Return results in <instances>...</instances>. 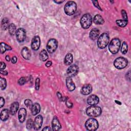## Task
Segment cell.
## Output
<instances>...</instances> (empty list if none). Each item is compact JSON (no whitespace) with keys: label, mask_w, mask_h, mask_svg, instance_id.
Returning a JSON list of instances; mask_svg holds the SVG:
<instances>
[{"label":"cell","mask_w":131,"mask_h":131,"mask_svg":"<svg viewBox=\"0 0 131 131\" xmlns=\"http://www.w3.org/2000/svg\"><path fill=\"white\" fill-rule=\"evenodd\" d=\"M78 72V67L76 64L70 66L67 69V73L69 77H74L77 75Z\"/></svg>","instance_id":"30bf717a"},{"label":"cell","mask_w":131,"mask_h":131,"mask_svg":"<svg viewBox=\"0 0 131 131\" xmlns=\"http://www.w3.org/2000/svg\"><path fill=\"white\" fill-rule=\"evenodd\" d=\"M27 112L25 108H21L18 111V120L20 123L24 122L26 117Z\"/></svg>","instance_id":"e0dca14e"},{"label":"cell","mask_w":131,"mask_h":131,"mask_svg":"<svg viewBox=\"0 0 131 131\" xmlns=\"http://www.w3.org/2000/svg\"><path fill=\"white\" fill-rule=\"evenodd\" d=\"M102 112L101 108L98 106L92 105L88 107L86 110V114L90 117H96L99 116Z\"/></svg>","instance_id":"277c9868"},{"label":"cell","mask_w":131,"mask_h":131,"mask_svg":"<svg viewBox=\"0 0 131 131\" xmlns=\"http://www.w3.org/2000/svg\"><path fill=\"white\" fill-rule=\"evenodd\" d=\"M66 105L68 106V107H69V108H72V107L73 103H72V102H71V100L67 99V100L66 101Z\"/></svg>","instance_id":"8d00e7d4"},{"label":"cell","mask_w":131,"mask_h":131,"mask_svg":"<svg viewBox=\"0 0 131 131\" xmlns=\"http://www.w3.org/2000/svg\"><path fill=\"white\" fill-rule=\"evenodd\" d=\"M52 65V61H48L46 62V66L47 67H49Z\"/></svg>","instance_id":"7bdbcfd3"},{"label":"cell","mask_w":131,"mask_h":131,"mask_svg":"<svg viewBox=\"0 0 131 131\" xmlns=\"http://www.w3.org/2000/svg\"><path fill=\"white\" fill-rule=\"evenodd\" d=\"M21 55L25 59H29L31 57V52L30 50L26 47H24L21 51Z\"/></svg>","instance_id":"ac0fdd59"},{"label":"cell","mask_w":131,"mask_h":131,"mask_svg":"<svg viewBox=\"0 0 131 131\" xmlns=\"http://www.w3.org/2000/svg\"><path fill=\"white\" fill-rule=\"evenodd\" d=\"M19 107V104L17 102H14L11 105L10 108V113L11 115H15L18 111Z\"/></svg>","instance_id":"44dd1931"},{"label":"cell","mask_w":131,"mask_h":131,"mask_svg":"<svg viewBox=\"0 0 131 131\" xmlns=\"http://www.w3.org/2000/svg\"><path fill=\"white\" fill-rule=\"evenodd\" d=\"M128 50V46L126 42L124 41L122 43V45L121 46V52L122 54H125L127 53Z\"/></svg>","instance_id":"f546056e"},{"label":"cell","mask_w":131,"mask_h":131,"mask_svg":"<svg viewBox=\"0 0 131 131\" xmlns=\"http://www.w3.org/2000/svg\"><path fill=\"white\" fill-rule=\"evenodd\" d=\"M76 10L77 5L74 1H69L64 6V10L68 15H72L75 13Z\"/></svg>","instance_id":"6da1fadb"},{"label":"cell","mask_w":131,"mask_h":131,"mask_svg":"<svg viewBox=\"0 0 131 131\" xmlns=\"http://www.w3.org/2000/svg\"><path fill=\"white\" fill-rule=\"evenodd\" d=\"M66 85L70 91H73L75 89V83L72 78L69 76L66 79Z\"/></svg>","instance_id":"2e32d148"},{"label":"cell","mask_w":131,"mask_h":131,"mask_svg":"<svg viewBox=\"0 0 131 131\" xmlns=\"http://www.w3.org/2000/svg\"><path fill=\"white\" fill-rule=\"evenodd\" d=\"M114 66L118 69H122L127 65V60L123 57L117 58L114 62Z\"/></svg>","instance_id":"52a82bcc"},{"label":"cell","mask_w":131,"mask_h":131,"mask_svg":"<svg viewBox=\"0 0 131 131\" xmlns=\"http://www.w3.org/2000/svg\"><path fill=\"white\" fill-rule=\"evenodd\" d=\"M2 27L3 30H6L9 28V27L10 26L9 24V21L8 19L7 18H3L2 21Z\"/></svg>","instance_id":"83f0119b"},{"label":"cell","mask_w":131,"mask_h":131,"mask_svg":"<svg viewBox=\"0 0 131 131\" xmlns=\"http://www.w3.org/2000/svg\"><path fill=\"white\" fill-rule=\"evenodd\" d=\"M24 102H25V105H26L28 108H30V109L31 110V107H32V105H33L32 101L31 100L27 99H26V100H25Z\"/></svg>","instance_id":"d6a6232c"},{"label":"cell","mask_w":131,"mask_h":131,"mask_svg":"<svg viewBox=\"0 0 131 131\" xmlns=\"http://www.w3.org/2000/svg\"><path fill=\"white\" fill-rule=\"evenodd\" d=\"M63 2H64V1H54V2H55L57 4H60V3H63Z\"/></svg>","instance_id":"7dc6e473"},{"label":"cell","mask_w":131,"mask_h":131,"mask_svg":"<svg viewBox=\"0 0 131 131\" xmlns=\"http://www.w3.org/2000/svg\"><path fill=\"white\" fill-rule=\"evenodd\" d=\"M121 14L122 16V17L123 18V20H127V14L124 10H121Z\"/></svg>","instance_id":"d590c367"},{"label":"cell","mask_w":131,"mask_h":131,"mask_svg":"<svg viewBox=\"0 0 131 131\" xmlns=\"http://www.w3.org/2000/svg\"><path fill=\"white\" fill-rule=\"evenodd\" d=\"M92 23V17L90 14H84L80 19L81 26L84 29L89 28L91 26Z\"/></svg>","instance_id":"5b68a950"},{"label":"cell","mask_w":131,"mask_h":131,"mask_svg":"<svg viewBox=\"0 0 131 131\" xmlns=\"http://www.w3.org/2000/svg\"><path fill=\"white\" fill-rule=\"evenodd\" d=\"M11 62L12 63H15L17 62V57L16 56H13L11 59Z\"/></svg>","instance_id":"60d3db41"},{"label":"cell","mask_w":131,"mask_h":131,"mask_svg":"<svg viewBox=\"0 0 131 131\" xmlns=\"http://www.w3.org/2000/svg\"><path fill=\"white\" fill-rule=\"evenodd\" d=\"M15 35L16 39L18 42H23L26 37V30L23 28H19L17 30Z\"/></svg>","instance_id":"9c48e42d"},{"label":"cell","mask_w":131,"mask_h":131,"mask_svg":"<svg viewBox=\"0 0 131 131\" xmlns=\"http://www.w3.org/2000/svg\"><path fill=\"white\" fill-rule=\"evenodd\" d=\"M86 101L88 104L90 105H95L98 103L99 99L97 96L91 95L88 98Z\"/></svg>","instance_id":"4fadbf2b"},{"label":"cell","mask_w":131,"mask_h":131,"mask_svg":"<svg viewBox=\"0 0 131 131\" xmlns=\"http://www.w3.org/2000/svg\"><path fill=\"white\" fill-rule=\"evenodd\" d=\"M52 130H59L61 128V125L58 119V118L56 116L53 117L52 121Z\"/></svg>","instance_id":"5bb4252c"},{"label":"cell","mask_w":131,"mask_h":131,"mask_svg":"<svg viewBox=\"0 0 131 131\" xmlns=\"http://www.w3.org/2000/svg\"><path fill=\"white\" fill-rule=\"evenodd\" d=\"M40 79L39 78H37L35 80V89L36 90L38 91L39 89V86H40Z\"/></svg>","instance_id":"e575fe53"},{"label":"cell","mask_w":131,"mask_h":131,"mask_svg":"<svg viewBox=\"0 0 131 131\" xmlns=\"http://www.w3.org/2000/svg\"><path fill=\"white\" fill-rule=\"evenodd\" d=\"M86 128L90 131L96 130L99 126V124L97 120L93 118L88 119L85 123Z\"/></svg>","instance_id":"8992f818"},{"label":"cell","mask_w":131,"mask_h":131,"mask_svg":"<svg viewBox=\"0 0 131 131\" xmlns=\"http://www.w3.org/2000/svg\"><path fill=\"white\" fill-rule=\"evenodd\" d=\"M99 30L97 28H93L91 30L90 32V38L93 40H96L99 36Z\"/></svg>","instance_id":"d6986e66"},{"label":"cell","mask_w":131,"mask_h":131,"mask_svg":"<svg viewBox=\"0 0 131 131\" xmlns=\"http://www.w3.org/2000/svg\"><path fill=\"white\" fill-rule=\"evenodd\" d=\"M92 2L93 3L94 5V6H95L97 8L99 9V10H102V9H101L100 7L99 6V4H98V1H92Z\"/></svg>","instance_id":"74e56055"},{"label":"cell","mask_w":131,"mask_h":131,"mask_svg":"<svg viewBox=\"0 0 131 131\" xmlns=\"http://www.w3.org/2000/svg\"><path fill=\"white\" fill-rule=\"evenodd\" d=\"M115 102H116V103H118V104H121V103H120V101H118L115 100Z\"/></svg>","instance_id":"c3c4849f"},{"label":"cell","mask_w":131,"mask_h":131,"mask_svg":"<svg viewBox=\"0 0 131 131\" xmlns=\"http://www.w3.org/2000/svg\"><path fill=\"white\" fill-rule=\"evenodd\" d=\"M73 60V56L72 54L71 53H68L64 58V64L67 66H69L70 65Z\"/></svg>","instance_id":"603a6c76"},{"label":"cell","mask_w":131,"mask_h":131,"mask_svg":"<svg viewBox=\"0 0 131 131\" xmlns=\"http://www.w3.org/2000/svg\"><path fill=\"white\" fill-rule=\"evenodd\" d=\"M57 97L58 98V99L60 100V101H62V97L61 96V94L59 93V92H57Z\"/></svg>","instance_id":"b9f144b4"},{"label":"cell","mask_w":131,"mask_h":131,"mask_svg":"<svg viewBox=\"0 0 131 131\" xmlns=\"http://www.w3.org/2000/svg\"><path fill=\"white\" fill-rule=\"evenodd\" d=\"M31 111V113L33 115H36L38 114L40 111V106L39 104L38 103H35L33 104Z\"/></svg>","instance_id":"ffe728a7"},{"label":"cell","mask_w":131,"mask_h":131,"mask_svg":"<svg viewBox=\"0 0 131 131\" xmlns=\"http://www.w3.org/2000/svg\"><path fill=\"white\" fill-rule=\"evenodd\" d=\"M42 121L43 119L41 115H38L35 117L33 126L35 130H38L40 128L42 124Z\"/></svg>","instance_id":"7c38bea8"},{"label":"cell","mask_w":131,"mask_h":131,"mask_svg":"<svg viewBox=\"0 0 131 131\" xmlns=\"http://www.w3.org/2000/svg\"><path fill=\"white\" fill-rule=\"evenodd\" d=\"M40 39L38 36H35L31 42V48L34 50L37 51L40 47Z\"/></svg>","instance_id":"8fae6325"},{"label":"cell","mask_w":131,"mask_h":131,"mask_svg":"<svg viewBox=\"0 0 131 131\" xmlns=\"http://www.w3.org/2000/svg\"><path fill=\"white\" fill-rule=\"evenodd\" d=\"M5 58H6V60L7 61H9L10 60V56H9V55L6 56Z\"/></svg>","instance_id":"bcb514c9"},{"label":"cell","mask_w":131,"mask_h":131,"mask_svg":"<svg viewBox=\"0 0 131 131\" xmlns=\"http://www.w3.org/2000/svg\"><path fill=\"white\" fill-rule=\"evenodd\" d=\"M34 126V122L31 119H29L27 120L26 123L27 128L28 129H31Z\"/></svg>","instance_id":"4dcf8cb0"},{"label":"cell","mask_w":131,"mask_h":131,"mask_svg":"<svg viewBox=\"0 0 131 131\" xmlns=\"http://www.w3.org/2000/svg\"><path fill=\"white\" fill-rule=\"evenodd\" d=\"M120 47V40L117 38H114L111 40L109 45L108 49L112 54H116L119 50Z\"/></svg>","instance_id":"7a4b0ae2"},{"label":"cell","mask_w":131,"mask_h":131,"mask_svg":"<svg viewBox=\"0 0 131 131\" xmlns=\"http://www.w3.org/2000/svg\"><path fill=\"white\" fill-rule=\"evenodd\" d=\"M94 22L96 25H100L104 24V20L100 15L97 14L94 17Z\"/></svg>","instance_id":"7402d4cb"},{"label":"cell","mask_w":131,"mask_h":131,"mask_svg":"<svg viewBox=\"0 0 131 131\" xmlns=\"http://www.w3.org/2000/svg\"><path fill=\"white\" fill-rule=\"evenodd\" d=\"M117 25L121 27H125L127 23H128V21L127 20H123V19H118L116 20V21Z\"/></svg>","instance_id":"f1b7e54d"},{"label":"cell","mask_w":131,"mask_h":131,"mask_svg":"<svg viewBox=\"0 0 131 131\" xmlns=\"http://www.w3.org/2000/svg\"><path fill=\"white\" fill-rule=\"evenodd\" d=\"M110 40V37L107 33H102L98 38L97 41L98 47L100 49L105 48L107 45Z\"/></svg>","instance_id":"3957f363"},{"label":"cell","mask_w":131,"mask_h":131,"mask_svg":"<svg viewBox=\"0 0 131 131\" xmlns=\"http://www.w3.org/2000/svg\"><path fill=\"white\" fill-rule=\"evenodd\" d=\"M26 82V79L25 77H21L20 78H19L18 80V83L20 85H24Z\"/></svg>","instance_id":"836d02e7"},{"label":"cell","mask_w":131,"mask_h":131,"mask_svg":"<svg viewBox=\"0 0 131 131\" xmlns=\"http://www.w3.org/2000/svg\"><path fill=\"white\" fill-rule=\"evenodd\" d=\"M0 49L1 53L3 54L7 50H11L12 48L10 46L4 42H1L0 44Z\"/></svg>","instance_id":"d4e9b609"},{"label":"cell","mask_w":131,"mask_h":131,"mask_svg":"<svg viewBox=\"0 0 131 131\" xmlns=\"http://www.w3.org/2000/svg\"><path fill=\"white\" fill-rule=\"evenodd\" d=\"M6 64L5 62H1V66H0V68H1V70H4L6 68Z\"/></svg>","instance_id":"f35d334b"},{"label":"cell","mask_w":131,"mask_h":131,"mask_svg":"<svg viewBox=\"0 0 131 131\" xmlns=\"http://www.w3.org/2000/svg\"><path fill=\"white\" fill-rule=\"evenodd\" d=\"M9 116V111L7 109H4L1 113V119L2 121L7 120Z\"/></svg>","instance_id":"cb8c5ba5"},{"label":"cell","mask_w":131,"mask_h":131,"mask_svg":"<svg viewBox=\"0 0 131 131\" xmlns=\"http://www.w3.org/2000/svg\"><path fill=\"white\" fill-rule=\"evenodd\" d=\"M58 47V42L56 39L52 38L50 39L47 45V50L49 53H53L54 52Z\"/></svg>","instance_id":"ba28073f"},{"label":"cell","mask_w":131,"mask_h":131,"mask_svg":"<svg viewBox=\"0 0 131 131\" xmlns=\"http://www.w3.org/2000/svg\"><path fill=\"white\" fill-rule=\"evenodd\" d=\"M9 32L10 35H14V34H16V27L15 25L14 24H10V26L8 28Z\"/></svg>","instance_id":"4316f807"},{"label":"cell","mask_w":131,"mask_h":131,"mask_svg":"<svg viewBox=\"0 0 131 131\" xmlns=\"http://www.w3.org/2000/svg\"><path fill=\"white\" fill-rule=\"evenodd\" d=\"M6 85H7L6 80L3 77H1V90H4L6 88Z\"/></svg>","instance_id":"1f68e13d"},{"label":"cell","mask_w":131,"mask_h":131,"mask_svg":"<svg viewBox=\"0 0 131 131\" xmlns=\"http://www.w3.org/2000/svg\"><path fill=\"white\" fill-rule=\"evenodd\" d=\"M39 59L42 61H45L48 59V55L47 51L45 49L42 50L40 52V53L39 55Z\"/></svg>","instance_id":"484cf974"},{"label":"cell","mask_w":131,"mask_h":131,"mask_svg":"<svg viewBox=\"0 0 131 131\" xmlns=\"http://www.w3.org/2000/svg\"><path fill=\"white\" fill-rule=\"evenodd\" d=\"M52 129L49 126H46L42 129V130H51Z\"/></svg>","instance_id":"f6af8a7d"},{"label":"cell","mask_w":131,"mask_h":131,"mask_svg":"<svg viewBox=\"0 0 131 131\" xmlns=\"http://www.w3.org/2000/svg\"><path fill=\"white\" fill-rule=\"evenodd\" d=\"M1 73L2 74L4 75H7L8 74V72L6 71H5V70H1Z\"/></svg>","instance_id":"ee69618b"},{"label":"cell","mask_w":131,"mask_h":131,"mask_svg":"<svg viewBox=\"0 0 131 131\" xmlns=\"http://www.w3.org/2000/svg\"><path fill=\"white\" fill-rule=\"evenodd\" d=\"M92 91V86L90 84L84 85L81 89V93L83 95H88Z\"/></svg>","instance_id":"9a60e30c"},{"label":"cell","mask_w":131,"mask_h":131,"mask_svg":"<svg viewBox=\"0 0 131 131\" xmlns=\"http://www.w3.org/2000/svg\"><path fill=\"white\" fill-rule=\"evenodd\" d=\"M5 104V100L4 99L1 97L0 98V105H1V107H2L3 106V105Z\"/></svg>","instance_id":"ab89813d"}]
</instances>
